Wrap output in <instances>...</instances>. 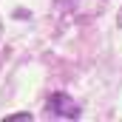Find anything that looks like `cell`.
I'll return each mask as SVG.
<instances>
[{"mask_svg": "<svg viewBox=\"0 0 122 122\" xmlns=\"http://www.w3.org/2000/svg\"><path fill=\"white\" fill-rule=\"evenodd\" d=\"M48 111H51V117H65V119H77L80 117V105L68 94H51Z\"/></svg>", "mask_w": 122, "mask_h": 122, "instance_id": "obj_1", "label": "cell"}, {"mask_svg": "<svg viewBox=\"0 0 122 122\" xmlns=\"http://www.w3.org/2000/svg\"><path fill=\"white\" fill-rule=\"evenodd\" d=\"M119 26H122V11H119Z\"/></svg>", "mask_w": 122, "mask_h": 122, "instance_id": "obj_2", "label": "cell"}, {"mask_svg": "<svg viewBox=\"0 0 122 122\" xmlns=\"http://www.w3.org/2000/svg\"><path fill=\"white\" fill-rule=\"evenodd\" d=\"M0 31H3V26H0Z\"/></svg>", "mask_w": 122, "mask_h": 122, "instance_id": "obj_3", "label": "cell"}]
</instances>
